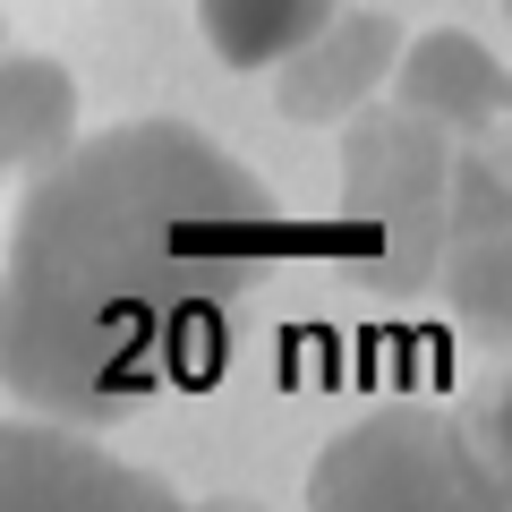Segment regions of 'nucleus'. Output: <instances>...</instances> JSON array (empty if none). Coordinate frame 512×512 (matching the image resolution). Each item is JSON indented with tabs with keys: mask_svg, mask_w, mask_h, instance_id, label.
Returning <instances> with one entry per match:
<instances>
[{
	"mask_svg": "<svg viewBox=\"0 0 512 512\" xmlns=\"http://www.w3.org/2000/svg\"><path fill=\"white\" fill-rule=\"evenodd\" d=\"M299 239L274 188L188 120L69 137L9 231L0 384L69 427H120L163 393H197Z\"/></svg>",
	"mask_w": 512,
	"mask_h": 512,
	"instance_id": "f257e3e1",
	"label": "nucleus"
},
{
	"mask_svg": "<svg viewBox=\"0 0 512 512\" xmlns=\"http://www.w3.org/2000/svg\"><path fill=\"white\" fill-rule=\"evenodd\" d=\"M453 154L461 137L402 103H359L342 120V214L325 222V256L376 299L436 291L444 222H453Z\"/></svg>",
	"mask_w": 512,
	"mask_h": 512,
	"instance_id": "f03ea898",
	"label": "nucleus"
},
{
	"mask_svg": "<svg viewBox=\"0 0 512 512\" xmlns=\"http://www.w3.org/2000/svg\"><path fill=\"white\" fill-rule=\"evenodd\" d=\"M308 504L325 512H504V384L478 393V410L393 402L376 419L342 427L308 470Z\"/></svg>",
	"mask_w": 512,
	"mask_h": 512,
	"instance_id": "7ed1b4c3",
	"label": "nucleus"
},
{
	"mask_svg": "<svg viewBox=\"0 0 512 512\" xmlns=\"http://www.w3.org/2000/svg\"><path fill=\"white\" fill-rule=\"evenodd\" d=\"M171 504H180L171 478L111 461L69 419L0 427V512H171Z\"/></svg>",
	"mask_w": 512,
	"mask_h": 512,
	"instance_id": "20e7f679",
	"label": "nucleus"
},
{
	"mask_svg": "<svg viewBox=\"0 0 512 512\" xmlns=\"http://www.w3.org/2000/svg\"><path fill=\"white\" fill-rule=\"evenodd\" d=\"M436 291L453 299L461 333L478 350H504L512 325V197H504V146L461 137L453 154V222H444Z\"/></svg>",
	"mask_w": 512,
	"mask_h": 512,
	"instance_id": "39448f33",
	"label": "nucleus"
},
{
	"mask_svg": "<svg viewBox=\"0 0 512 512\" xmlns=\"http://www.w3.org/2000/svg\"><path fill=\"white\" fill-rule=\"evenodd\" d=\"M393 60H402V26L384 9H333L299 52L274 60V111L291 128H342L359 103H376Z\"/></svg>",
	"mask_w": 512,
	"mask_h": 512,
	"instance_id": "423d86ee",
	"label": "nucleus"
},
{
	"mask_svg": "<svg viewBox=\"0 0 512 512\" xmlns=\"http://www.w3.org/2000/svg\"><path fill=\"white\" fill-rule=\"evenodd\" d=\"M393 103L419 111V120L453 128V137H504V60L487 52L478 35H419L402 43V60H393Z\"/></svg>",
	"mask_w": 512,
	"mask_h": 512,
	"instance_id": "0eeeda50",
	"label": "nucleus"
},
{
	"mask_svg": "<svg viewBox=\"0 0 512 512\" xmlns=\"http://www.w3.org/2000/svg\"><path fill=\"white\" fill-rule=\"evenodd\" d=\"M77 137V77L0 43V171H43Z\"/></svg>",
	"mask_w": 512,
	"mask_h": 512,
	"instance_id": "6e6552de",
	"label": "nucleus"
},
{
	"mask_svg": "<svg viewBox=\"0 0 512 512\" xmlns=\"http://www.w3.org/2000/svg\"><path fill=\"white\" fill-rule=\"evenodd\" d=\"M342 0H197V26L222 69H274L282 52L316 35Z\"/></svg>",
	"mask_w": 512,
	"mask_h": 512,
	"instance_id": "1a4fd4ad",
	"label": "nucleus"
},
{
	"mask_svg": "<svg viewBox=\"0 0 512 512\" xmlns=\"http://www.w3.org/2000/svg\"><path fill=\"white\" fill-rule=\"evenodd\" d=\"M0 43H9V18H0Z\"/></svg>",
	"mask_w": 512,
	"mask_h": 512,
	"instance_id": "9d476101",
	"label": "nucleus"
}]
</instances>
